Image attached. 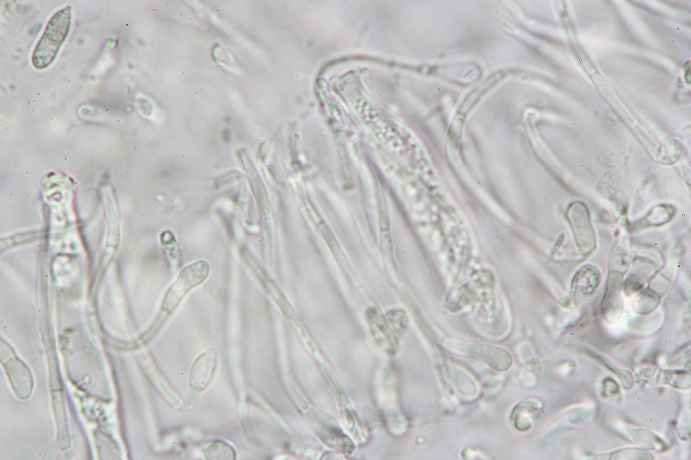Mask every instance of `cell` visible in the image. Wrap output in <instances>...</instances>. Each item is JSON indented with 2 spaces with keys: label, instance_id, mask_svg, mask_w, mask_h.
<instances>
[{
  "label": "cell",
  "instance_id": "cell-12",
  "mask_svg": "<svg viewBox=\"0 0 691 460\" xmlns=\"http://www.w3.org/2000/svg\"><path fill=\"white\" fill-rule=\"evenodd\" d=\"M659 302V296L653 292L645 291L638 295L634 308L639 314H647L656 308Z\"/></svg>",
  "mask_w": 691,
  "mask_h": 460
},
{
  "label": "cell",
  "instance_id": "cell-9",
  "mask_svg": "<svg viewBox=\"0 0 691 460\" xmlns=\"http://www.w3.org/2000/svg\"><path fill=\"white\" fill-rule=\"evenodd\" d=\"M620 284L618 280L610 279V284L607 286V290L605 294L603 301V312L607 319L612 320L616 318L621 311V300L619 295Z\"/></svg>",
  "mask_w": 691,
  "mask_h": 460
},
{
  "label": "cell",
  "instance_id": "cell-3",
  "mask_svg": "<svg viewBox=\"0 0 691 460\" xmlns=\"http://www.w3.org/2000/svg\"><path fill=\"white\" fill-rule=\"evenodd\" d=\"M568 215L582 253H589L595 246V238L586 208L580 203H574L569 207Z\"/></svg>",
  "mask_w": 691,
  "mask_h": 460
},
{
  "label": "cell",
  "instance_id": "cell-10",
  "mask_svg": "<svg viewBox=\"0 0 691 460\" xmlns=\"http://www.w3.org/2000/svg\"><path fill=\"white\" fill-rule=\"evenodd\" d=\"M653 454L637 448H623L593 456L589 459L595 460H652Z\"/></svg>",
  "mask_w": 691,
  "mask_h": 460
},
{
  "label": "cell",
  "instance_id": "cell-2",
  "mask_svg": "<svg viewBox=\"0 0 691 460\" xmlns=\"http://www.w3.org/2000/svg\"><path fill=\"white\" fill-rule=\"evenodd\" d=\"M209 273V264L205 260L195 261L182 268L166 293L162 311L170 314L189 291L206 280Z\"/></svg>",
  "mask_w": 691,
  "mask_h": 460
},
{
  "label": "cell",
  "instance_id": "cell-13",
  "mask_svg": "<svg viewBox=\"0 0 691 460\" xmlns=\"http://www.w3.org/2000/svg\"><path fill=\"white\" fill-rule=\"evenodd\" d=\"M603 387L606 393L615 394L619 392V387L617 383L610 378H606L603 380Z\"/></svg>",
  "mask_w": 691,
  "mask_h": 460
},
{
  "label": "cell",
  "instance_id": "cell-4",
  "mask_svg": "<svg viewBox=\"0 0 691 460\" xmlns=\"http://www.w3.org/2000/svg\"><path fill=\"white\" fill-rule=\"evenodd\" d=\"M217 359L218 354L214 348L207 349L196 359L189 376L193 390L200 392L208 385L216 370Z\"/></svg>",
  "mask_w": 691,
  "mask_h": 460
},
{
  "label": "cell",
  "instance_id": "cell-6",
  "mask_svg": "<svg viewBox=\"0 0 691 460\" xmlns=\"http://www.w3.org/2000/svg\"><path fill=\"white\" fill-rule=\"evenodd\" d=\"M600 282V273L594 267H582L575 275L571 283L574 296H589Z\"/></svg>",
  "mask_w": 691,
  "mask_h": 460
},
{
  "label": "cell",
  "instance_id": "cell-14",
  "mask_svg": "<svg viewBox=\"0 0 691 460\" xmlns=\"http://www.w3.org/2000/svg\"><path fill=\"white\" fill-rule=\"evenodd\" d=\"M678 435L683 441L690 438V430L688 419H683V422L681 423L678 428Z\"/></svg>",
  "mask_w": 691,
  "mask_h": 460
},
{
  "label": "cell",
  "instance_id": "cell-7",
  "mask_svg": "<svg viewBox=\"0 0 691 460\" xmlns=\"http://www.w3.org/2000/svg\"><path fill=\"white\" fill-rule=\"evenodd\" d=\"M626 435L634 443L647 449L662 452L668 448L666 443L650 430L638 427L626 426Z\"/></svg>",
  "mask_w": 691,
  "mask_h": 460
},
{
  "label": "cell",
  "instance_id": "cell-5",
  "mask_svg": "<svg viewBox=\"0 0 691 460\" xmlns=\"http://www.w3.org/2000/svg\"><path fill=\"white\" fill-rule=\"evenodd\" d=\"M637 375L641 380L647 383L667 385L679 390H686L690 387V374L685 370L648 367L641 368Z\"/></svg>",
  "mask_w": 691,
  "mask_h": 460
},
{
  "label": "cell",
  "instance_id": "cell-8",
  "mask_svg": "<svg viewBox=\"0 0 691 460\" xmlns=\"http://www.w3.org/2000/svg\"><path fill=\"white\" fill-rule=\"evenodd\" d=\"M474 352L477 356L493 367L494 369L507 370L512 363L511 358L507 351L498 347L482 345L480 347L477 346Z\"/></svg>",
  "mask_w": 691,
  "mask_h": 460
},
{
  "label": "cell",
  "instance_id": "cell-11",
  "mask_svg": "<svg viewBox=\"0 0 691 460\" xmlns=\"http://www.w3.org/2000/svg\"><path fill=\"white\" fill-rule=\"evenodd\" d=\"M208 459H234L235 451L232 447L222 440L214 441L205 451Z\"/></svg>",
  "mask_w": 691,
  "mask_h": 460
},
{
  "label": "cell",
  "instance_id": "cell-1",
  "mask_svg": "<svg viewBox=\"0 0 691 460\" xmlns=\"http://www.w3.org/2000/svg\"><path fill=\"white\" fill-rule=\"evenodd\" d=\"M70 20V6L61 9L50 18L32 53L35 68L41 70L52 64L68 34Z\"/></svg>",
  "mask_w": 691,
  "mask_h": 460
}]
</instances>
